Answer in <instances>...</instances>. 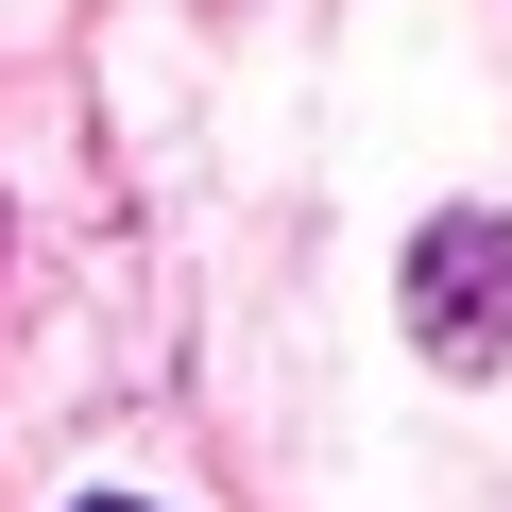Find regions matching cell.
Returning <instances> with one entry per match:
<instances>
[{
	"mask_svg": "<svg viewBox=\"0 0 512 512\" xmlns=\"http://www.w3.org/2000/svg\"><path fill=\"white\" fill-rule=\"evenodd\" d=\"M86 512H103V495H86Z\"/></svg>",
	"mask_w": 512,
	"mask_h": 512,
	"instance_id": "cell-2",
	"label": "cell"
},
{
	"mask_svg": "<svg viewBox=\"0 0 512 512\" xmlns=\"http://www.w3.org/2000/svg\"><path fill=\"white\" fill-rule=\"evenodd\" d=\"M410 325H427V359H461V376H495L512 359V222H427L410 239Z\"/></svg>",
	"mask_w": 512,
	"mask_h": 512,
	"instance_id": "cell-1",
	"label": "cell"
}]
</instances>
